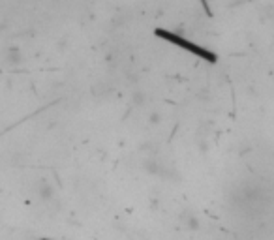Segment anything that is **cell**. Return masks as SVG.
Instances as JSON below:
<instances>
[{
  "instance_id": "cell-7",
  "label": "cell",
  "mask_w": 274,
  "mask_h": 240,
  "mask_svg": "<svg viewBox=\"0 0 274 240\" xmlns=\"http://www.w3.org/2000/svg\"><path fill=\"white\" fill-rule=\"evenodd\" d=\"M161 120H163V117H161L160 111H150V113H148V124H152V126H158Z\"/></svg>"
},
{
  "instance_id": "cell-4",
  "label": "cell",
  "mask_w": 274,
  "mask_h": 240,
  "mask_svg": "<svg viewBox=\"0 0 274 240\" xmlns=\"http://www.w3.org/2000/svg\"><path fill=\"white\" fill-rule=\"evenodd\" d=\"M4 62L9 68H17V66L23 64V55H21V49L15 47V45H9L6 51H4Z\"/></svg>"
},
{
  "instance_id": "cell-1",
  "label": "cell",
  "mask_w": 274,
  "mask_h": 240,
  "mask_svg": "<svg viewBox=\"0 0 274 240\" xmlns=\"http://www.w3.org/2000/svg\"><path fill=\"white\" fill-rule=\"evenodd\" d=\"M154 34H156L158 38H161V40L169 41L171 45H175V47H180V49H184V51H188V53H192V55L199 56V58L205 60V62H210V64L218 62V55L214 51H210V49L203 47V45L195 43V41L188 40V38H184L182 34L167 30V28H156Z\"/></svg>"
},
{
  "instance_id": "cell-5",
  "label": "cell",
  "mask_w": 274,
  "mask_h": 240,
  "mask_svg": "<svg viewBox=\"0 0 274 240\" xmlns=\"http://www.w3.org/2000/svg\"><path fill=\"white\" fill-rule=\"evenodd\" d=\"M182 224L190 229V231H197L199 229V220H197V216L195 214H192V212H186V214H182Z\"/></svg>"
},
{
  "instance_id": "cell-2",
  "label": "cell",
  "mask_w": 274,
  "mask_h": 240,
  "mask_svg": "<svg viewBox=\"0 0 274 240\" xmlns=\"http://www.w3.org/2000/svg\"><path fill=\"white\" fill-rule=\"evenodd\" d=\"M143 171L148 173V175L161 176V178H165V180H173V182L180 180V173H178L177 169H173L171 165H163V163H160V161L156 160L143 161Z\"/></svg>"
},
{
  "instance_id": "cell-3",
  "label": "cell",
  "mask_w": 274,
  "mask_h": 240,
  "mask_svg": "<svg viewBox=\"0 0 274 240\" xmlns=\"http://www.w3.org/2000/svg\"><path fill=\"white\" fill-rule=\"evenodd\" d=\"M36 193L40 195L41 201H53L55 199V186L51 184L47 178H40L36 184Z\"/></svg>"
},
{
  "instance_id": "cell-6",
  "label": "cell",
  "mask_w": 274,
  "mask_h": 240,
  "mask_svg": "<svg viewBox=\"0 0 274 240\" xmlns=\"http://www.w3.org/2000/svg\"><path fill=\"white\" fill-rule=\"evenodd\" d=\"M130 102H132V105H136V107H141V105H145V102H146V92H145V90H141V88H136V90L132 92V96H130Z\"/></svg>"
}]
</instances>
